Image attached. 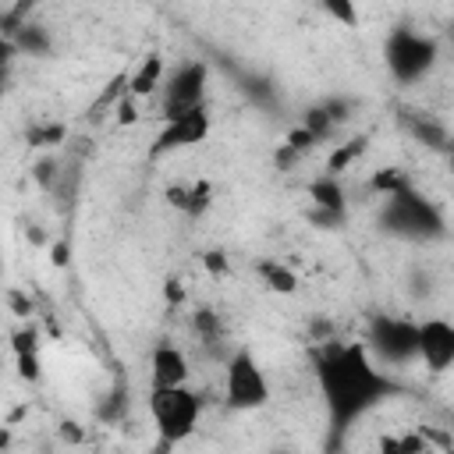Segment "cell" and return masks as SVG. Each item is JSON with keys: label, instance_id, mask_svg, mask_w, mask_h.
<instances>
[{"label": "cell", "instance_id": "obj_1", "mask_svg": "<svg viewBox=\"0 0 454 454\" xmlns=\"http://www.w3.org/2000/svg\"><path fill=\"white\" fill-rule=\"evenodd\" d=\"M312 376L326 408L333 443L365 411L397 394V383L369 355L365 340H323L312 355Z\"/></svg>", "mask_w": 454, "mask_h": 454}, {"label": "cell", "instance_id": "obj_2", "mask_svg": "<svg viewBox=\"0 0 454 454\" xmlns=\"http://www.w3.org/2000/svg\"><path fill=\"white\" fill-rule=\"evenodd\" d=\"M376 223H380L383 234L401 238V241H411V245H433V241L447 238V216H443V209L429 195H422L415 188V181L404 184V188H397V192H390V195H383V206L376 213Z\"/></svg>", "mask_w": 454, "mask_h": 454}, {"label": "cell", "instance_id": "obj_3", "mask_svg": "<svg viewBox=\"0 0 454 454\" xmlns=\"http://www.w3.org/2000/svg\"><path fill=\"white\" fill-rule=\"evenodd\" d=\"M440 60V43L426 32H415L408 25H397L383 39V67L397 85H415L422 82Z\"/></svg>", "mask_w": 454, "mask_h": 454}, {"label": "cell", "instance_id": "obj_4", "mask_svg": "<svg viewBox=\"0 0 454 454\" xmlns=\"http://www.w3.org/2000/svg\"><path fill=\"white\" fill-rule=\"evenodd\" d=\"M202 415V397L188 383L149 387V419L163 443H181L195 433Z\"/></svg>", "mask_w": 454, "mask_h": 454}, {"label": "cell", "instance_id": "obj_5", "mask_svg": "<svg viewBox=\"0 0 454 454\" xmlns=\"http://www.w3.org/2000/svg\"><path fill=\"white\" fill-rule=\"evenodd\" d=\"M273 397L270 390V380L255 358L252 348H234L227 358H223V404L231 411H259L266 408Z\"/></svg>", "mask_w": 454, "mask_h": 454}, {"label": "cell", "instance_id": "obj_6", "mask_svg": "<svg viewBox=\"0 0 454 454\" xmlns=\"http://www.w3.org/2000/svg\"><path fill=\"white\" fill-rule=\"evenodd\" d=\"M365 348L380 365L404 369L419 358V323L394 312H376L365 326Z\"/></svg>", "mask_w": 454, "mask_h": 454}, {"label": "cell", "instance_id": "obj_7", "mask_svg": "<svg viewBox=\"0 0 454 454\" xmlns=\"http://www.w3.org/2000/svg\"><path fill=\"white\" fill-rule=\"evenodd\" d=\"M206 85H209V64L206 60H181L167 82H163V96H160V106H163V117H177L184 110H195L206 103Z\"/></svg>", "mask_w": 454, "mask_h": 454}, {"label": "cell", "instance_id": "obj_8", "mask_svg": "<svg viewBox=\"0 0 454 454\" xmlns=\"http://www.w3.org/2000/svg\"><path fill=\"white\" fill-rule=\"evenodd\" d=\"M209 128H213V117H209V106H195V110H184L177 117H163V128L156 131L153 145H149V156H170V153H181V149H192V145H202L209 138Z\"/></svg>", "mask_w": 454, "mask_h": 454}, {"label": "cell", "instance_id": "obj_9", "mask_svg": "<svg viewBox=\"0 0 454 454\" xmlns=\"http://www.w3.org/2000/svg\"><path fill=\"white\" fill-rule=\"evenodd\" d=\"M309 199H312V209H309V220L323 231H337L348 223V192L340 184V174H330L323 170L319 177L309 181Z\"/></svg>", "mask_w": 454, "mask_h": 454}, {"label": "cell", "instance_id": "obj_10", "mask_svg": "<svg viewBox=\"0 0 454 454\" xmlns=\"http://www.w3.org/2000/svg\"><path fill=\"white\" fill-rule=\"evenodd\" d=\"M419 362L429 372H447L454 365V323L450 319H422L419 323Z\"/></svg>", "mask_w": 454, "mask_h": 454}, {"label": "cell", "instance_id": "obj_11", "mask_svg": "<svg viewBox=\"0 0 454 454\" xmlns=\"http://www.w3.org/2000/svg\"><path fill=\"white\" fill-rule=\"evenodd\" d=\"M188 355L170 344V340H160L149 355V387H174V383H188Z\"/></svg>", "mask_w": 454, "mask_h": 454}, {"label": "cell", "instance_id": "obj_12", "mask_svg": "<svg viewBox=\"0 0 454 454\" xmlns=\"http://www.w3.org/2000/svg\"><path fill=\"white\" fill-rule=\"evenodd\" d=\"M397 124H401L415 142H422L426 149H436V153H447V149H450V131H447L443 121H436L433 114H422V110H397Z\"/></svg>", "mask_w": 454, "mask_h": 454}, {"label": "cell", "instance_id": "obj_13", "mask_svg": "<svg viewBox=\"0 0 454 454\" xmlns=\"http://www.w3.org/2000/svg\"><path fill=\"white\" fill-rule=\"evenodd\" d=\"M167 202L184 213V216H202L213 206V184L209 181H192V184H170Z\"/></svg>", "mask_w": 454, "mask_h": 454}, {"label": "cell", "instance_id": "obj_14", "mask_svg": "<svg viewBox=\"0 0 454 454\" xmlns=\"http://www.w3.org/2000/svg\"><path fill=\"white\" fill-rule=\"evenodd\" d=\"M7 43H11L18 53H28V57H50V53H53V35H50L39 21L11 25V28H7Z\"/></svg>", "mask_w": 454, "mask_h": 454}, {"label": "cell", "instance_id": "obj_15", "mask_svg": "<svg viewBox=\"0 0 454 454\" xmlns=\"http://www.w3.org/2000/svg\"><path fill=\"white\" fill-rule=\"evenodd\" d=\"M163 82H167V64H163L160 53H149V57H142V64L131 71V78H128V96H153L156 89H163Z\"/></svg>", "mask_w": 454, "mask_h": 454}, {"label": "cell", "instance_id": "obj_16", "mask_svg": "<svg viewBox=\"0 0 454 454\" xmlns=\"http://www.w3.org/2000/svg\"><path fill=\"white\" fill-rule=\"evenodd\" d=\"M255 273L259 280L273 291V294H294L298 291V273L291 266H284L280 259H259L255 262Z\"/></svg>", "mask_w": 454, "mask_h": 454}, {"label": "cell", "instance_id": "obj_17", "mask_svg": "<svg viewBox=\"0 0 454 454\" xmlns=\"http://www.w3.org/2000/svg\"><path fill=\"white\" fill-rule=\"evenodd\" d=\"M298 128H305L309 131V138L316 142V145H323L333 131H337V121L330 117V110L323 106V103H316V106H309L305 114H301V124Z\"/></svg>", "mask_w": 454, "mask_h": 454}, {"label": "cell", "instance_id": "obj_18", "mask_svg": "<svg viewBox=\"0 0 454 454\" xmlns=\"http://www.w3.org/2000/svg\"><path fill=\"white\" fill-rule=\"evenodd\" d=\"M192 326H195L199 340H202V344H209V348H213V344H220V337H223V323H220V316H216L213 309H206V305L192 316Z\"/></svg>", "mask_w": 454, "mask_h": 454}, {"label": "cell", "instance_id": "obj_19", "mask_svg": "<svg viewBox=\"0 0 454 454\" xmlns=\"http://www.w3.org/2000/svg\"><path fill=\"white\" fill-rule=\"evenodd\" d=\"M319 7L326 11L330 21H337L340 28H358V0H319Z\"/></svg>", "mask_w": 454, "mask_h": 454}, {"label": "cell", "instance_id": "obj_20", "mask_svg": "<svg viewBox=\"0 0 454 454\" xmlns=\"http://www.w3.org/2000/svg\"><path fill=\"white\" fill-rule=\"evenodd\" d=\"M404 184H411V177L401 170V167H380L376 174H372V181H369V188L383 199V195H390V192H397V188H404Z\"/></svg>", "mask_w": 454, "mask_h": 454}, {"label": "cell", "instance_id": "obj_21", "mask_svg": "<svg viewBox=\"0 0 454 454\" xmlns=\"http://www.w3.org/2000/svg\"><path fill=\"white\" fill-rule=\"evenodd\" d=\"M64 135H67V131H64V124H57V121H46V124H28V131H25L28 145H35V149L60 145V138H64Z\"/></svg>", "mask_w": 454, "mask_h": 454}, {"label": "cell", "instance_id": "obj_22", "mask_svg": "<svg viewBox=\"0 0 454 454\" xmlns=\"http://www.w3.org/2000/svg\"><path fill=\"white\" fill-rule=\"evenodd\" d=\"M362 149H365V138H351V142H340V149L330 156V163H326V170L330 174H340V170H348L358 156H362Z\"/></svg>", "mask_w": 454, "mask_h": 454}, {"label": "cell", "instance_id": "obj_23", "mask_svg": "<svg viewBox=\"0 0 454 454\" xmlns=\"http://www.w3.org/2000/svg\"><path fill=\"white\" fill-rule=\"evenodd\" d=\"M323 106L330 110V117L337 121V128L351 117V110H355V99L351 96H330V99H323Z\"/></svg>", "mask_w": 454, "mask_h": 454}, {"label": "cell", "instance_id": "obj_24", "mask_svg": "<svg viewBox=\"0 0 454 454\" xmlns=\"http://www.w3.org/2000/svg\"><path fill=\"white\" fill-rule=\"evenodd\" d=\"M422 436H401V440H383V450H422Z\"/></svg>", "mask_w": 454, "mask_h": 454}, {"label": "cell", "instance_id": "obj_25", "mask_svg": "<svg viewBox=\"0 0 454 454\" xmlns=\"http://www.w3.org/2000/svg\"><path fill=\"white\" fill-rule=\"evenodd\" d=\"M202 262H206L213 273H227V255H223V252H216V248H213V252H206V255H202Z\"/></svg>", "mask_w": 454, "mask_h": 454}, {"label": "cell", "instance_id": "obj_26", "mask_svg": "<svg viewBox=\"0 0 454 454\" xmlns=\"http://www.w3.org/2000/svg\"><path fill=\"white\" fill-rule=\"evenodd\" d=\"M25 4H28V7H32V4H43V0H25Z\"/></svg>", "mask_w": 454, "mask_h": 454}, {"label": "cell", "instance_id": "obj_27", "mask_svg": "<svg viewBox=\"0 0 454 454\" xmlns=\"http://www.w3.org/2000/svg\"><path fill=\"white\" fill-rule=\"evenodd\" d=\"M450 177H454V160H450Z\"/></svg>", "mask_w": 454, "mask_h": 454}]
</instances>
